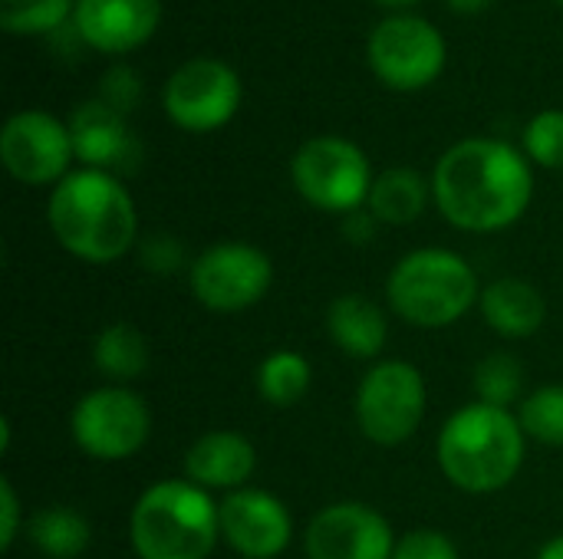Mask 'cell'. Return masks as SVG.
<instances>
[{"mask_svg":"<svg viewBox=\"0 0 563 559\" xmlns=\"http://www.w3.org/2000/svg\"><path fill=\"white\" fill-rule=\"evenodd\" d=\"M478 313L495 336L518 343V339H531L544 326L548 300L534 283L521 277H498L485 283Z\"/></svg>","mask_w":563,"mask_h":559,"instance_id":"d6986e66","label":"cell"},{"mask_svg":"<svg viewBox=\"0 0 563 559\" xmlns=\"http://www.w3.org/2000/svg\"><path fill=\"white\" fill-rule=\"evenodd\" d=\"M26 514H23V501L13 488L10 478H0V550L10 554L16 547L20 537H26Z\"/></svg>","mask_w":563,"mask_h":559,"instance_id":"4dcf8cb0","label":"cell"},{"mask_svg":"<svg viewBox=\"0 0 563 559\" xmlns=\"http://www.w3.org/2000/svg\"><path fill=\"white\" fill-rule=\"evenodd\" d=\"M376 171L369 155L343 135H313L290 158L294 191L323 214L346 217L366 208Z\"/></svg>","mask_w":563,"mask_h":559,"instance_id":"52a82bcc","label":"cell"},{"mask_svg":"<svg viewBox=\"0 0 563 559\" xmlns=\"http://www.w3.org/2000/svg\"><path fill=\"white\" fill-rule=\"evenodd\" d=\"M429 204H432V178H426L412 165H393L386 171H376L366 201L369 214L383 227H409L426 214Z\"/></svg>","mask_w":563,"mask_h":559,"instance_id":"ffe728a7","label":"cell"},{"mask_svg":"<svg viewBox=\"0 0 563 559\" xmlns=\"http://www.w3.org/2000/svg\"><path fill=\"white\" fill-rule=\"evenodd\" d=\"M76 0H0V26L16 36H53L73 23Z\"/></svg>","mask_w":563,"mask_h":559,"instance_id":"d4e9b609","label":"cell"},{"mask_svg":"<svg viewBox=\"0 0 563 559\" xmlns=\"http://www.w3.org/2000/svg\"><path fill=\"white\" fill-rule=\"evenodd\" d=\"M429 178L435 211L462 234H501L534 201V165L518 145L492 135L449 145Z\"/></svg>","mask_w":563,"mask_h":559,"instance_id":"6da1fadb","label":"cell"},{"mask_svg":"<svg viewBox=\"0 0 563 559\" xmlns=\"http://www.w3.org/2000/svg\"><path fill=\"white\" fill-rule=\"evenodd\" d=\"M366 63L386 89L419 92L445 72L449 43L435 23L412 10H402L383 16L369 30Z\"/></svg>","mask_w":563,"mask_h":559,"instance_id":"9c48e42d","label":"cell"},{"mask_svg":"<svg viewBox=\"0 0 563 559\" xmlns=\"http://www.w3.org/2000/svg\"><path fill=\"white\" fill-rule=\"evenodd\" d=\"M73 26L86 49L125 56L158 33L162 0H76Z\"/></svg>","mask_w":563,"mask_h":559,"instance_id":"2e32d148","label":"cell"},{"mask_svg":"<svg viewBox=\"0 0 563 559\" xmlns=\"http://www.w3.org/2000/svg\"><path fill=\"white\" fill-rule=\"evenodd\" d=\"M69 135H73V152L79 168H96L109 175H125L135 171L142 161V142L129 125V115L119 109L106 105L99 96L79 102L69 119Z\"/></svg>","mask_w":563,"mask_h":559,"instance_id":"9a60e30c","label":"cell"},{"mask_svg":"<svg viewBox=\"0 0 563 559\" xmlns=\"http://www.w3.org/2000/svg\"><path fill=\"white\" fill-rule=\"evenodd\" d=\"M379 7H389L393 13H402V10H409V7H416L419 0H376Z\"/></svg>","mask_w":563,"mask_h":559,"instance_id":"e575fe53","label":"cell"},{"mask_svg":"<svg viewBox=\"0 0 563 559\" xmlns=\"http://www.w3.org/2000/svg\"><path fill=\"white\" fill-rule=\"evenodd\" d=\"M221 544L241 559H280L297 540L284 497L264 488H241L218 501Z\"/></svg>","mask_w":563,"mask_h":559,"instance_id":"5bb4252c","label":"cell"},{"mask_svg":"<svg viewBox=\"0 0 563 559\" xmlns=\"http://www.w3.org/2000/svg\"><path fill=\"white\" fill-rule=\"evenodd\" d=\"M528 441L544 448H563V382L538 385L515 409Z\"/></svg>","mask_w":563,"mask_h":559,"instance_id":"484cf974","label":"cell"},{"mask_svg":"<svg viewBox=\"0 0 563 559\" xmlns=\"http://www.w3.org/2000/svg\"><path fill=\"white\" fill-rule=\"evenodd\" d=\"M485 283L472 260L452 247H416L402 254L383 283L386 310L412 329H449L478 310Z\"/></svg>","mask_w":563,"mask_h":559,"instance_id":"277c9868","label":"cell"},{"mask_svg":"<svg viewBox=\"0 0 563 559\" xmlns=\"http://www.w3.org/2000/svg\"><path fill=\"white\" fill-rule=\"evenodd\" d=\"M0 161L16 185L56 188L76 161L66 119L46 109H20L0 128Z\"/></svg>","mask_w":563,"mask_h":559,"instance_id":"7c38bea8","label":"cell"},{"mask_svg":"<svg viewBox=\"0 0 563 559\" xmlns=\"http://www.w3.org/2000/svg\"><path fill=\"white\" fill-rule=\"evenodd\" d=\"M528 461V435L511 409L468 402L455 409L435 435V465L442 478L472 497L511 488Z\"/></svg>","mask_w":563,"mask_h":559,"instance_id":"3957f363","label":"cell"},{"mask_svg":"<svg viewBox=\"0 0 563 559\" xmlns=\"http://www.w3.org/2000/svg\"><path fill=\"white\" fill-rule=\"evenodd\" d=\"M53 241L79 264L106 267L139 247V204L125 181L96 168H73L46 198Z\"/></svg>","mask_w":563,"mask_h":559,"instance_id":"7a4b0ae2","label":"cell"},{"mask_svg":"<svg viewBox=\"0 0 563 559\" xmlns=\"http://www.w3.org/2000/svg\"><path fill=\"white\" fill-rule=\"evenodd\" d=\"M429 412V382L409 359L373 362L353 395V418L360 435L376 448H399L422 428Z\"/></svg>","mask_w":563,"mask_h":559,"instance_id":"8992f818","label":"cell"},{"mask_svg":"<svg viewBox=\"0 0 563 559\" xmlns=\"http://www.w3.org/2000/svg\"><path fill=\"white\" fill-rule=\"evenodd\" d=\"M188 290L195 303L218 316L257 306L274 287V260L251 241H218L191 257Z\"/></svg>","mask_w":563,"mask_h":559,"instance_id":"30bf717a","label":"cell"},{"mask_svg":"<svg viewBox=\"0 0 563 559\" xmlns=\"http://www.w3.org/2000/svg\"><path fill=\"white\" fill-rule=\"evenodd\" d=\"M152 438V409L132 385H96L69 412L73 448L99 465L135 458Z\"/></svg>","mask_w":563,"mask_h":559,"instance_id":"ba28073f","label":"cell"},{"mask_svg":"<svg viewBox=\"0 0 563 559\" xmlns=\"http://www.w3.org/2000/svg\"><path fill=\"white\" fill-rule=\"evenodd\" d=\"M472 389H475V402L515 412L528 395V369L515 353L495 349L475 366Z\"/></svg>","mask_w":563,"mask_h":559,"instance_id":"cb8c5ba5","label":"cell"},{"mask_svg":"<svg viewBox=\"0 0 563 559\" xmlns=\"http://www.w3.org/2000/svg\"><path fill=\"white\" fill-rule=\"evenodd\" d=\"M89 356H92V369L102 376L106 385H132L135 379L148 372V362H152L148 339L142 336L139 326L125 320L106 323L96 333Z\"/></svg>","mask_w":563,"mask_h":559,"instance_id":"44dd1931","label":"cell"},{"mask_svg":"<svg viewBox=\"0 0 563 559\" xmlns=\"http://www.w3.org/2000/svg\"><path fill=\"white\" fill-rule=\"evenodd\" d=\"M396 530L383 511L363 501H333L303 527L307 559H393Z\"/></svg>","mask_w":563,"mask_h":559,"instance_id":"4fadbf2b","label":"cell"},{"mask_svg":"<svg viewBox=\"0 0 563 559\" xmlns=\"http://www.w3.org/2000/svg\"><path fill=\"white\" fill-rule=\"evenodd\" d=\"M254 471H257L254 441L234 428H211L188 445L181 478L205 488L208 494L224 497L241 488H251Z\"/></svg>","mask_w":563,"mask_h":559,"instance_id":"e0dca14e","label":"cell"},{"mask_svg":"<svg viewBox=\"0 0 563 559\" xmlns=\"http://www.w3.org/2000/svg\"><path fill=\"white\" fill-rule=\"evenodd\" d=\"M379 227H383V224L369 214V208H360V211H353V214L343 217V237H346L350 244H356V247L373 244L376 234H379Z\"/></svg>","mask_w":563,"mask_h":559,"instance_id":"1f68e13d","label":"cell"},{"mask_svg":"<svg viewBox=\"0 0 563 559\" xmlns=\"http://www.w3.org/2000/svg\"><path fill=\"white\" fill-rule=\"evenodd\" d=\"M442 3L462 16H475V13H485L488 7H495V0H442Z\"/></svg>","mask_w":563,"mask_h":559,"instance_id":"d6a6232c","label":"cell"},{"mask_svg":"<svg viewBox=\"0 0 563 559\" xmlns=\"http://www.w3.org/2000/svg\"><path fill=\"white\" fill-rule=\"evenodd\" d=\"M534 559H563V534H554L551 540H544Z\"/></svg>","mask_w":563,"mask_h":559,"instance_id":"836d02e7","label":"cell"},{"mask_svg":"<svg viewBox=\"0 0 563 559\" xmlns=\"http://www.w3.org/2000/svg\"><path fill=\"white\" fill-rule=\"evenodd\" d=\"M389 310L379 306L376 300L363 297V293H340L330 300L323 326L330 343L356 359V362H379L389 343Z\"/></svg>","mask_w":563,"mask_h":559,"instance_id":"ac0fdd59","label":"cell"},{"mask_svg":"<svg viewBox=\"0 0 563 559\" xmlns=\"http://www.w3.org/2000/svg\"><path fill=\"white\" fill-rule=\"evenodd\" d=\"M254 389L271 409H297L313 389V366L297 349H274L257 362Z\"/></svg>","mask_w":563,"mask_h":559,"instance_id":"603a6c76","label":"cell"},{"mask_svg":"<svg viewBox=\"0 0 563 559\" xmlns=\"http://www.w3.org/2000/svg\"><path fill=\"white\" fill-rule=\"evenodd\" d=\"M26 540L43 559H79L92 544V527L82 511L69 504H49L30 514Z\"/></svg>","mask_w":563,"mask_h":559,"instance_id":"7402d4cb","label":"cell"},{"mask_svg":"<svg viewBox=\"0 0 563 559\" xmlns=\"http://www.w3.org/2000/svg\"><path fill=\"white\" fill-rule=\"evenodd\" d=\"M521 152L534 168L563 171V109H541L521 132Z\"/></svg>","mask_w":563,"mask_h":559,"instance_id":"4316f807","label":"cell"},{"mask_svg":"<svg viewBox=\"0 0 563 559\" xmlns=\"http://www.w3.org/2000/svg\"><path fill=\"white\" fill-rule=\"evenodd\" d=\"M96 96H99L106 105L119 109L122 115H129V112H135V109L142 105L145 86H142V76H139L132 66L115 63V66H109V69L99 76V89H96Z\"/></svg>","mask_w":563,"mask_h":559,"instance_id":"f1b7e54d","label":"cell"},{"mask_svg":"<svg viewBox=\"0 0 563 559\" xmlns=\"http://www.w3.org/2000/svg\"><path fill=\"white\" fill-rule=\"evenodd\" d=\"M135 254H139V264L145 267V273H152V277H175V273H188V267H191L185 244L168 231L142 237Z\"/></svg>","mask_w":563,"mask_h":559,"instance_id":"83f0119b","label":"cell"},{"mask_svg":"<svg viewBox=\"0 0 563 559\" xmlns=\"http://www.w3.org/2000/svg\"><path fill=\"white\" fill-rule=\"evenodd\" d=\"M135 559H211L221 547L218 501L188 478L148 484L129 511Z\"/></svg>","mask_w":563,"mask_h":559,"instance_id":"5b68a950","label":"cell"},{"mask_svg":"<svg viewBox=\"0 0 563 559\" xmlns=\"http://www.w3.org/2000/svg\"><path fill=\"white\" fill-rule=\"evenodd\" d=\"M393 559H462L459 544L439 527H412L399 534Z\"/></svg>","mask_w":563,"mask_h":559,"instance_id":"f546056e","label":"cell"},{"mask_svg":"<svg viewBox=\"0 0 563 559\" xmlns=\"http://www.w3.org/2000/svg\"><path fill=\"white\" fill-rule=\"evenodd\" d=\"M244 102V82L238 69L218 56H195L172 69L162 89V109L168 122L191 135L224 128Z\"/></svg>","mask_w":563,"mask_h":559,"instance_id":"8fae6325","label":"cell"},{"mask_svg":"<svg viewBox=\"0 0 563 559\" xmlns=\"http://www.w3.org/2000/svg\"><path fill=\"white\" fill-rule=\"evenodd\" d=\"M558 3H563V0H558Z\"/></svg>","mask_w":563,"mask_h":559,"instance_id":"d590c367","label":"cell"}]
</instances>
